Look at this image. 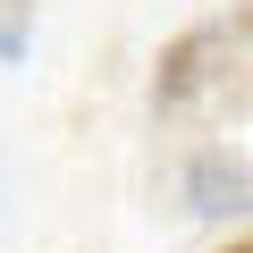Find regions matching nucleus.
<instances>
[{
    "instance_id": "f03ea898",
    "label": "nucleus",
    "mask_w": 253,
    "mask_h": 253,
    "mask_svg": "<svg viewBox=\"0 0 253 253\" xmlns=\"http://www.w3.org/2000/svg\"><path fill=\"white\" fill-rule=\"evenodd\" d=\"M219 253H253V236H245V245H219Z\"/></svg>"
},
{
    "instance_id": "f257e3e1",
    "label": "nucleus",
    "mask_w": 253,
    "mask_h": 253,
    "mask_svg": "<svg viewBox=\"0 0 253 253\" xmlns=\"http://www.w3.org/2000/svg\"><path fill=\"white\" fill-rule=\"evenodd\" d=\"M26 51V0H0V59Z\"/></svg>"
}]
</instances>
